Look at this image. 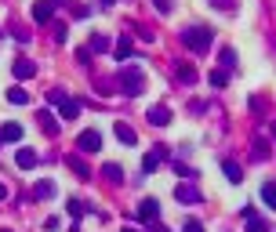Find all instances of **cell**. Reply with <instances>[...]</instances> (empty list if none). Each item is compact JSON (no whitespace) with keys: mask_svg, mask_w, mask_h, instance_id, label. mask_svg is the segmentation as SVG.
Returning <instances> with one entry per match:
<instances>
[{"mask_svg":"<svg viewBox=\"0 0 276 232\" xmlns=\"http://www.w3.org/2000/svg\"><path fill=\"white\" fill-rule=\"evenodd\" d=\"M156 218H160V203H156V200H142L138 203V221H156Z\"/></svg>","mask_w":276,"mask_h":232,"instance_id":"obj_8","label":"cell"},{"mask_svg":"<svg viewBox=\"0 0 276 232\" xmlns=\"http://www.w3.org/2000/svg\"><path fill=\"white\" fill-rule=\"evenodd\" d=\"M36 160H40V156H36L33 149H18V152H15V164H18L22 171H33V167H36Z\"/></svg>","mask_w":276,"mask_h":232,"instance_id":"obj_9","label":"cell"},{"mask_svg":"<svg viewBox=\"0 0 276 232\" xmlns=\"http://www.w3.org/2000/svg\"><path fill=\"white\" fill-rule=\"evenodd\" d=\"M33 196H36V200H51V196H55V181H36Z\"/></svg>","mask_w":276,"mask_h":232,"instance_id":"obj_20","label":"cell"},{"mask_svg":"<svg viewBox=\"0 0 276 232\" xmlns=\"http://www.w3.org/2000/svg\"><path fill=\"white\" fill-rule=\"evenodd\" d=\"M55 4H62V0H55Z\"/></svg>","mask_w":276,"mask_h":232,"instance_id":"obj_41","label":"cell"},{"mask_svg":"<svg viewBox=\"0 0 276 232\" xmlns=\"http://www.w3.org/2000/svg\"><path fill=\"white\" fill-rule=\"evenodd\" d=\"M175 174H178V178H189V181L196 178V171H193L189 164H182V160H175Z\"/></svg>","mask_w":276,"mask_h":232,"instance_id":"obj_28","label":"cell"},{"mask_svg":"<svg viewBox=\"0 0 276 232\" xmlns=\"http://www.w3.org/2000/svg\"><path fill=\"white\" fill-rule=\"evenodd\" d=\"M131 40H128V36H120V40H116V48H113V58H120V62H128L131 58Z\"/></svg>","mask_w":276,"mask_h":232,"instance_id":"obj_17","label":"cell"},{"mask_svg":"<svg viewBox=\"0 0 276 232\" xmlns=\"http://www.w3.org/2000/svg\"><path fill=\"white\" fill-rule=\"evenodd\" d=\"M76 149H80V152H98V149H102V134H98V131H80Z\"/></svg>","mask_w":276,"mask_h":232,"instance_id":"obj_4","label":"cell"},{"mask_svg":"<svg viewBox=\"0 0 276 232\" xmlns=\"http://www.w3.org/2000/svg\"><path fill=\"white\" fill-rule=\"evenodd\" d=\"M48 98H51L55 105H62V102H66V91H62V87H55V91H48Z\"/></svg>","mask_w":276,"mask_h":232,"instance_id":"obj_31","label":"cell"},{"mask_svg":"<svg viewBox=\"0 0 276 232\" xmlns=\"http://www.w3.org/2000/svg\"><path fill=\"white\" fill-rule=\"evenodd\" d=\"M8 102H11V105H26V102H29V95H26L22 87H11V91H8Z\"/></svg>","mask_w":276,"mask_h":232,"instance_id":"obj_27","label":"cell"},{"mask_svg":"<svg viewBox=\"0 0 276 232\" xmlns=\"http://www.w3.org/2000/svg\"><path fill=\"white\" fill-rule=\"evenodd\" d=\"M218 62H222V69L232 73V69H236V51H232V48H222V51H218Z\"/></svg>","mask_w":276,"mask_h":232,"instance_id":"obj_22","label":"cell"},{"mask_svg":"<svg viewBox=\"0 0 276 232\" xmlns=\"http://www.w3.org/2000/svg\"><path fill=\"white\" fill-rule=\"evenodd\" d=\"M269 156V142H265V134H254V142H251V160H265Z\"/></svg>","mask_w":276,"mask_h":232,"instance_id":"obj_10","label":"cell"},{"mask_svg":"<svg viewBox=\"0 0 276 232\" xmlns=\"http://www.w3.org/2000/svg\"><path fill=\"white\" fill-rule=\"evenodd\" d=\"M102 8H113V0H102Z\"/></svg>","mask_w":276,"mask_h":232,"instance_id":"obj_36","label":"cell"},{"mask_svg":"<svg viewBox=\"0 0 276 232\" xmlns=\"http://www.w3.org/2000/svg\"><path fill=\"white\" fill-rule=\"evenodd\" d=\"M0 138H4V142H18L22 138V127L18 124H4V127H0Z\"/></svg>","mask_w":276,"mask_h":232,"instance_id":"obj_24","label":"cell"},{"mask_svg":"<svg viewBox=\"0 0 276 232\" xmlns=\"http://www.w3.org/2000/svg\"><path fill=\"white\" fill-rule=\"evenodd\" d=\"M58 116H62V120H76V116H80V102L66 98V102L58 105Z\"/></svg>","mask_w":276,"mask_h":232,"instance_id":"obj_13","label":"cell"},{"mask_svg":"<svg viewBox=\"0 0 276 232\" xmlns=\"http://www.w3.org/2000/svg\"><path fill=\"white\" fill-rule=\"evenodd\" d=\"M116 87H120V95H128V98H138L145 91V73L138 65H124L120 76H116Z\"/></svg>","mask_w":276,"mask_h":232,"instance_id":"obj_2","label":"cell"},{"mask_svg":"<svg viewBox=\"0 0 276 232\" xmlns=\"http://www.w3.org/2000/svg\"><path fill=\"white\" fill-rule=\"evenodd\" d=\"M102 178L113 181V185H120V181H124V167H120V164H105V167H102Z\"/></svg>","mask_w":276,"mask_h":232,"instance_id":"obj_16","label":"cell"},{"mask_svg":"<svg viewBox=\"0 0 276 232\" xmlns=\"http://www.w3.org/2000/svg\"><path fill=\"white\" fill-rule=\"evenodd\" d=\"M66 164H69V167L76 171V178H84V181L91 178V167H88V164H84L80 156H66Z\"/></svg>","mask_w":276,"mask_h":232,"instance_id":"obj_18","label":"cell"},{"mask_svg":"<svg viewBox=\"0 0 276 232\" xmlns=\"http://www.w3.org/2000/svg\"><path fill=\"white\" fill-rule=\"evenodd\" d=\"M15 40H22V44H26V40H29V29H22V26H15Z\"/></svg>","mask_w":276,"mask_h":232,"instance_id":"obj_34","label":"cell"},{"mask_svg":"<svg viewBox=\"0 0 276 232\" xmlns=\"http://www.w3.org/2000/svg\"><path fill=\"white\" fill-rule=\"evenodd\" d=\"M124 232H135V228H124Z\"/></svg>","mask_w":276,"mask_h":232,"instance_id":"obj_40","label":"cell"},{"mask_svg":"<svg viewBox=\"0 0 276 232\" xmlns=\"http://www.w3.org/2000/svg\"><path fill=\"white\" fill-rule=\"evenodd\" d=\"M178 84H185V87H189V84H196V69H193L189 62H185V65H178Z\"/></svg>","mask_w":276,"mask_h":232,"instance_id":"obj_23","label":"cell"},{"mask_svg":"<svg viewBox=\"0 0 276 232\" xmlns=\"http://www.w3.org/2000/svg\"><path fill=\"white\" fill-rule=\"evenodd\" d=\"M33 18L36 22H51L55 18V0H36V4H33Z\"/></svg>","mask_w":276,"mask_h":232,"instance_id":"obj_7","label":"cell"},{"mask_svg":"<svg viewBox=\"0 0 276 232\" xmlns=\"http://www.w3.org/2000/svg\"><path fill=\"white\" fill-rule=\"evenodd\" d=\"M272 134H276V124H272Z\"/></svg>","mask_w":276,"mask_h":232,"instance_id":"obj_39","label":"cell"},{"mask_svg":"<svg viewBox=\"0 0 276 232\" xmlns=\"http://www.w3.org/2000/svg\"><path fill=\"white\" fill-rule=\"evenodd\" d=\"M182 232H204V225H200V221H185Z\"/></svg>","mask_w":276,"mask_h":232,"instance_id":"obj_33","label":"cell"},{"mask_svg":"<svg viewBox=\"0 0 276 232\" xmlns=\"http://www.w3.org/2000/svg\"><path fill=\"white\" fill-rule=\"evenodd\" d=\"M164 160H167V149H164V145H156L153 152H145V160H142V171H145V174H153V171L160 167Z\"/></svg>","mask_w":276,"mask_h":232,"instance_id":"obj_5","label":"cell"},{"mask_svg":"<svg viewBox=\"0 0 276 232\" xmlns=\"http://www.w3.org/2000/svg\"><path fill=\"white\" fill-rule=\"evenodd\" d=\"M88 51H95V55H105L109 51V36H102V33H95L91 40H88Z\"/></svg>","mask_w":276,"mask_h":232,"instance_id":"obj_19","label":"cell"},{"mask_svg":"<svg viewBox=\"0 0 276 232\" xmlns=\"http://www.w3.org/2000/svg\"><path fill=\"white\" fill-rule=\"evenodd\" d=\"M211 8H218V11H225V15H232V11H236V0H211Z\"/></svg>","mask_w":276,"mask_h":232,"instance_id":"obj_30","label":"cell"},{"mask_svg":"<svg viewBox=\"0 0 276 232\" xmlns=\"http://www.w3.org/2000/svg\"><path fill=\"white\" fill-rule=\"evenodd\" d=\"M247 232H269V225H265L262 218H254V214H251V218H247Z\"/></svg>","mask_w":276,"mask_h":232,"instance_id":"obj_29","label":"cell"},{"mask_svg":"<svg viewBox=\"0 0 276 232\" xmlns=\"http://www.w3.org/2000/svg\"><path fill=\"white\" fill-rule=\"evenodd\" d=\"M36 120H40V127H44V134H58V120L48 112V109H40L36 112Z\"/></svg>","mask_w":276,"mask_h":232,"instance_id":"obj_14","label":"cell"},{"mask_svg":"<svg viewBox=\"0 0 276 232\" xmlns=\"http://www.w3.org/2000/svg\"><path fill=\"white\" fill-rule=\"evenodd\" d=\"M15 76H18V80H29V76H36V62L18 58V62H15Z\"/></svg>","mask_w":276,"mask_h":232,"instance_id":"obj_12","label":"cell"},{"mask_svg":"<svg viewBox=\"0 0 276 232\" xmlns=\"http://www.w3.org/2000/svg\"><path fill=\"white\" fill-rule=\"evenodd\" d=\"M222 171H225V178H229L232 185H240V181H244V171H240V164H236V160H225Z\"/></svg>","mask_w":276,"mask_h":232,"instance_id":"obj_15","label":"cell"},{"mask_svg":"<svg viewBox=\"0 0 276 232\" xmlns=\"http://www.w3.org/2000/svg\"><path fill=\"white\" fill-rule=\"evenodd\" d=\"M175 200H178V203H185V207H193V203H200L204 196H200V189H196L193 181H182V185L175 189Z\"/></svg>","mask_w":276,"mask_h":232,"instance_id":"obj_3","label":"cell"},{"mask_svg":"<svg viewBox=\"0 0 276 232\" xmlns=\"http://www.w3.org/2000/svg\"><path fill=\"white\" fill-rule=\"evenodd\" d=\"M211 40H215V29H211V26H185V29H182V44H185L193 55L211 51Z\"/></svg>","mask_w":276,"mask_h":232,"instance_id":"obj_1","label":"cell"},{"mask_svg":"<svg viewBox=\"0 0 276 232\" xmlns=\"http://www.w3.org/2000/svg\"><path fill=\"white\" fill-rule=\"evenodd\" d=\"M149 232H164V228H160V225H156V228H149Z\"/></svg>","mask_w":276,"mask_h":232,"instance_id":"obj_37","label":"cell"},{"mask_svg":"<svg viewBox=\"0 0 276 232\" xmlns=\"http://www.w3.org/2000/svg\"><path fill=\"white\" fill-rule=\"evenodd\" d=\"M153 4H156V11H160V15H171V0H153Z\"/></svg>","mask_w":276,"mask_h":232,"instance_id":"obj_32","label":"cell"},{"mask_svg":"<svg viewBox=\"0 0 276 232\" xmlns=\"http://www.w3.org/2000/svg\"><path fill=\"white\" fill-rule=\"evenodd\" d=\"M66 207H69V218H73V221H80V218L88 214V203H80V200H69Z\"/></svg>","mask_w":276,"mask_h":232,"instance_id":"obj_25","label":"cell"},{"mask_svg":"<svg viewBox=\"0 0 276 232\" xmlns=\"http://www.w3.org/2000/svg\"><path fill=\"white\" fill-rule=\"evenodd\" d=\"M262 200H265L269 211H276V181H265L262 185Z\"/></svg>","mask_w":276,"mask_h":232,"instance_id":"obj_21","label":"cell"},{"mask_svg":"<svg viewBox=\"0 0 276 232\" xmlns=\"http://www.w3.org/2000/svg\"><path fill=\"white\" fill-rule=\"evenodd\" d=\"M207 80H211V87H225V84H229V69H215Z\"/></svg>","mask_w":276,"mask_h":232,"instance_id":"obj_26","label":"cell"},{"mask_svg":"<svg viewBox=\"0 0 276 232\" xmlns=\"http://www.w3.org/2000/svg\"><path fill=\"white\" fill-rule=\"evenodd\" d=\"M0 232H11V228H0Z\"/></svg>","mask_w":276,"mask_h":232,"instance_id":"obj_38","label":"cell"},{"mask_svg":"<svg viewBox=\"0 0 276 232\" xmlns=\"http://www.w3.org/2000/svg\"><path fill=\"white\" fill-rule=\"evenodd\" d=\"M145 120H149L153 127H167V124H171V109H167V105H153V109L145 112Z\"/></svg>","mask_w":276,"mask_h":232,"instance_id":"obj_6","label":"cell"},{"mask_svg":"<svg viewBox=\"0 0 276 232\" xmlns=\"http://www.w3.org/2000/svg\"><path fill=\"white\" fill-rule=\"evenodd\" d=\"M113 131H116V138H120L124 145H138V134H135V127H131V124H124V120H120Z\"/></svg>","mask_w":276,"mask_h":232,"instance_id":"obj_11","label":"cell"},{"mask_svg":"<svg viewBox=\"0 0 276 232\" xmlns=\"http://www.w3.org/2000/svg\"><path fill=\"white\" fill-rule=\"evenodd\" d=\"M0 200H8V185L4 181H0Z\"/></svg>","mask_w":276,"mask_h":232,"instance_id":"obj_35","label":"cell"}]
</instances>
